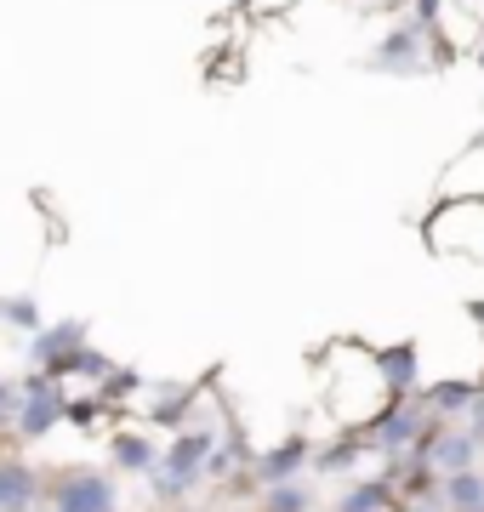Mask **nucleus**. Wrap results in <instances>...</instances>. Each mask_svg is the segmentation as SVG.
<instances>
[{
  "label": "nucleus",
  "instance_id": "obj_13",
  "mask_svg": "<svg viewBox=\"0 0 484 512\" xmlns=\"http://www.w3.org/2000/svg\"><path fill=\"white\" fill-rule=\"evenodd\" d=\"M262 512H314V495H308L297 478H291V484H274V490H268Z\"/></svg>",
  "mask_w": 484,
  "mask_h": 512
},
{
  "label": "nucleus",
  "instance_id": "obj_9",
  "mask_svg": "<svg viewBox=\"0 0 484 512\" xmlns=\"http://www.w3.org/2000/svg\"><path fill=\"white\" fill-rule=\"evenodd\" d=\"M376 365H382V376H388V387L399 393V399H416V393H422V387H416V348H410V342L382 348L376 353Z\"/></svg>",
  "mask_w": 484,
  "mask_h": 512
},
{
  "label": "nucleus",
  "instance_id": "obj_16",
  "mask_svg": "<svg viewBox=\"0 0 484 512\" xmlns=\"http://www.w3.org/2000/svg\"><path fill=\"white\" fill-rule=\"evenodd\" d=\"M399 512H445V507H428V501H410V507H399Z\"/></svg>",
  "mask_w": 484,
  "mask_h": 512
},
{
  "label": "nucleus",
  "instance_id": "obj_11",
  "mask_svg": "<svg viewBox=\"0 0 484 512\" xmlns=\"http://www.w3.org/2000/svg\"><path fill=\"white\" fill-rule=\"evenodd\" d=\"M35 359H40V365H63V359L75 365V359H80V325H57V330H46V336L35 342Z\"/></svg>",
  "mask_w": 484,
  "mask_h": 512
},
{
  "label": "nucleus",
  "instance_id": "obj_8",
  "mask_svg": "<svg viewBox=\"0 0 484 512\" xmlns=\"http://www.w3.org/2000/svg\"><path fill=\"white\" fill-rule=\"evenodd\" d=\"M0 512H35V473L23 461H0Z\"/></svg>",
  "mask_w": 484,
  "mask_h": 512
},
{
  "label": "nucleus",
  "instance_id": "obj_17",
  "mask_svg": "<svg viewBox=\"0 0 484 512\" xmlns=\"http://www.w3.org/2000/svg\"><path fill=\"white\" fill-rule=\"evenodd\" d=\"M479 69H484V52H479Z\"/></svg>",
  "mask_w": 484,
  "mask_h": 512
},
{
  "label": "nucleus",
  "instance_id": "obj_4",
  "mask_svg": "<svg viewBox=\"0 0 484 512\" xmlns=\"http://www.w3.org/2000/svg\"><path fill=\"white\" fill-rule=\"evenodd\" d=\"M57 512H114V484L103 473H69L57 484Z\"/></svg>",
  "mask_w": 484,
  "mask_h": 512
},
{
  "label": "nucleus",
  "instance_id": "obj_15",
  "mask_svg": "<svg viewBox=\"0 0 484 512\" xmlns=\"http://www.w3.org/2000/svg\"><path fill=\"white\" fill-rule=\"evenodd\" d=\"M12 416H18V393L0 382V421H12Z\"/></svg>",
  "mask_w": 484,
  "mask_h": 512
},
{
  "label": "nucleus",
  "instance_id": "obj_10",
  "mask_svg": "<svg viewBox=\"0 0 484 512\" xmlns=\"http://www.w3.org/2000/svg\"><path fill=\"white\" fill-rule=\"evenodd\" d=\"M445 512H484V467L445 478Z\"/></svg>",
  "mask_w": 484,
  "mask_h": 512
},
{
  "label": "nucleus",
  "instance_id": "obj_14",
  "mask_svg": "<svg viewBox=\"0 0 484 512\" xmlns=\"http://www.w3.org/2000/svg\"><path fill=\"white\" fill-rule=\"evenodd\" d=\"M114 461L120 467H154V450L149 439H114Z\"/></svg>",
  "mask_w": 484,
  "mask_h": 512
},
{
  "label": "nucleus",
  "instance_id": "obj_1",
  "mask_svg": "<svg viewBox=\"0 0 484 512\" xmlns=\"http://www.w3.org/2000/svg\"><path fill=\"white\" fill-rule=\"evenodd\" d=\"M211 456H217V444H211V433H205V427H200V433H183V439L166 450V467L154 473V484H160L166 495H183L194 478H205Z\"/></svg>",
  "mask_w": 484,
  "mask_h": 512
},
{
  "label": "nucleus",
  "instance_id": "obj_6",
  "mask_svg": "<svg viewBox=\"0 0 484 512\" xmlns=\"http://www.w3.org/2000/svg\"><path fill=\"white\" fill-rule=\"evenodd\" d=\"M336 512H399V490L388 484V473L359 478L354 490L342 495V507H336Z\"/></svg>",
  "mask_w": 484,
  "mask_h": 512
},
{
  "label": "nucleus",
  "instance_id": "obj_7",
  "mask_svg": "<svg viewBox=\"0 0 484 512\" xmlns=\"http://www.w3.org/2000/svg\"><path fill=\"white\" fill-rule=\"evenodd\" d=\"M302 461H308V439H285L280 450H268V456L257 461V478L274 490V484H291V478L302 473Z\"/></svg>",
  "mask_w": 484,
  "mask_h": 512
},
{
  "label": "nucleus",
  "instance_id": "obj_2",
  "mask_svg": "<svg viewBox=\"0 0 484 512\" xmlns=\"http://www.w3.org/2000/svg\"><path fill=\"white\" fill-rule=\"evenodd\" d=\"M479 450H484V444L467 433V421H439L428 439H422V450H416V456H428L433 467L450 478V473H467V467H479Z\"/></svg>",
  "mask_w": 484,
  "mask_h": 512
},
{
  "label": "nucleus",
  "instance_id": "obj_5",
  "mask_svg": "<svg viewBox=\"0 0 484 512\" xmlns=\"http://www.w3.org/2000/svg\"><path fill=\"white\" fill-rule=\"evenodd\" d=\"M422 399H428V410L439 421H462L473 410V399H479V382H433L422 387Z\"/></svg>",
  "mask_w": 484,
  "mask_h": 512
},
{
  "label": "nucleus",
  "instance_id": "obj_12",
  "mask_svg": "<svg viewBox=\"0 0 484 512\" xmlns=\"http://www.w3.org/2000/svg\"><path fill=\"white\" fill-rule=\"evenodd\" d=\"M416 57H422V35H416V29H399V35L376 52V63H382V69H410Z\"/></svg>",
  "mask_w": 484,
  "mask_h": 512
},
{
  "label": "nucleus",
  "instance_id": "obj_3",
  "mask_svg": "<svg viewBox=\"0 0 484 512\" xmlns=\"http://www.w3.org/2000/svg\"><path fill=\"white\" fill-rule=\"evenodd\" d=\"M57 416H63V393L52 387V376H29V387H23V399H18V433L40 439V433L57 427Z\"/></svg>",
  "mask_w": 484,
  "mask_h": 512
}]
</instances>
